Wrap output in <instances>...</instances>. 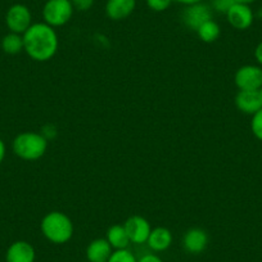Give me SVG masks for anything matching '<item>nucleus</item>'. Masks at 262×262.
I'll return each instance as SVG.
<instances>
[{"mask_svg":"<svg viewBox=\"0 0 262 262\" xmlns=\"http://www.w3.org/2000/svg\"><path fill=\"white\" fill-rule=\"evenodd\" d=\"M137 8V0H107L105 14L112 21L128 18Z\"/></svg>","mask_w":262,"mask_h":262,"instance_id":"12","label":"nucleus"},{"mask_svg":"<svg viewBox=\"0 0 262 262\" xmlns=\"http://www.w3.org/2000/svg\"><path fill=\"white\" fill-rule=\"evenodd\" d=\"M6 155H7L6 143H4L3 139L0 138V163L4 161V158H6Z\"/></svg>","mask_w":262,"mask_h":262,"instance_id":"27","label":"nucleus"},{"mask_svg":"<svg viewBox=\"0 0 262 262\" xmlns=\"http://www.w3.org/2000/svg\"><path fill=\"white\" fill-rule=\"evenodd\" d=\"M113 248L105 238H97L86 247V258L89 262H107L112 254Z\"/></svg>","mask_w":262,"mask_h":262,"instance_id":"14","label":"nucleus"},{"mask_svg":"<svg viewBox=\"0 0 262 262\" xmlns=\"http://www.w3.org/2000/svg\"><path fill=\"white\" fill-rule=\"evenodd\" d=\"M74 12L71 0H48L42 7V18L45 24L57 29L69 24Z\"/></svg>","mask_w":262,"mask_h":262,"instance_id":"4","label":"nucleus"},{"mask_svg":"<svg viewBox=\"0 0 262 262\" xmlns=\"http://www.w3.org/2000/svg\"><path fill=\"white\" fill-rule=\"evenodd\" d=\"M233 4H235V0H211L210 7L219 13H226Z\"/></svg>","mask_w":262,"mask_h":262,"instance_id":"22","label":"nucleus"},{"mask_svg":"<svg viewBox=\"0 0 262 262\" xmlns=\"http://www.w3.org/2000/svg\"><path fill=\"white\" fill-rule=\"evenodd\" d=\"M195 32L203 42H213L220 37L221 29L217 22L213 19H208L205 24L201 25Z\"/></svg>","mask_w":262,"mask_h":262,"instance_id":"17","label":"nucleus"},{"mask_svg":"<svg viewBox=\"0 0 262 262\" xmlns=\"http://www.w3.org/2000/svg\"><path fill=\"white\" fill-rule=\"evenodd\" d=\"M235 105L242 113L253 116L262 108L258 92L253 90H239L235 97Z\"/></svg>","mask_w":262,"mask_h":262,"instance_id":"13","label":"nucleus"},{"mask_svg":"<svg viewBox=\"0 0 262 262\" xmlns=\"http://www.w3.org/2000/svg\"><path fill=\"white\" fill-rule=\"evenodd\" d=\"M105 239H107L108 243L111 244L113 249H126L128 248L131 243L125 230V226L120 225V224H116V225L108 228Z\"/></svg>","mask_w":262,"mask_h":262,"instance_id":"16","label":"nucleus"},{"mask_svg":"<svg viewBox=\"0 0 262 262\" xmlns=\"http://www.w3.org/2000/svg\"><path fill=\"white\" fill-rule=\"evenodd\" d=\"M95 0H71L72 6H74L75 11L79 12H86L94 6Z\"/></svg>","mask_w":262,"mask_h":262,"instance_id":"24","label":"nucleus"},{"mask_svg":"<svg viewBox=\"0 0 262 262\" xmlns=\"http://www.w3.org/2000/svg\"><path fill=\"white\" fill-rule=\"evenodd\" d=\"M258 95H259V100H261V105H262V88L258 90Z\"/></svg>","mask_w":262,"mask_h":262,"instance_id":"31","label":"nucleus"},{"mask_svg":"<svg viewBox=\"0 0 262 262\" xmlns=\"http://www.w3.org/2000/svg\"><path fill=\"white\" fill-rule=\"evenodd\" d=\"M40 134H41L42 137L48 140V142H50V140H53L57 138L58 128H57V126L53 125V123H47V125H44L41 127V130H40Z\"/></svg>","mask_w":262,"mask_h":262,"instance_id":"23","label":"nucleus"},{"mask_svg":"<svg viewBox=\"0 0 262 262\" xmlns=\"http://www.w3.org/2000/svg\"><path fill=\"white\" fill-rule=\"evenodd\" d=\"M251 130L254 137L262 142V108L252 116Z\"/></svg>","mask_w":262,"mask_h":262,"instance_id":"20","label":"nucleus"},{"mask_svg":"<svg viewBox=\"0 0 262 262\" xmlns=\"http://www.w3.org/2000/svg\"><path fill=\"white\" fill-rule=\"evenodd\" d=\"M6 25L14 34L24 35L32 25V13L25 4H13L6 13Z\"/></svg>","mask_w":262,"mask_h":262,"instance_id":"5","label":"nucleus"},{"mask_svg":"<svg viewBox=\"0 0 262 262\" xmlns=\"http://www.w3.org/2000/svg\"><path fill=\"white\" fill-rule=\"evenodd\" d=\"M2 49L9 55H16L24 50V36L14 32H9L2 39Z\"/></svg>","mask_w":262,"mask_h":262,"instance_id":"18","label":"nucleus"},{"mask_svg":"<svg viewBox=\"0 0 262 262\" xmlns=\"http://www.w3.org/2000/svg\"><path fill=\"white\" fill-rule=\"evenodd\" d=\"M107 262H138L137 257L128 248L115 249Z\"/></svg>","mask_w":262,"mask_h":262,"instance_id":"19","label":"nucleus"},{"mask_svg":"<svg viewBox=\"0 0 262 262\" xmlns=\"http://www.w3.org/2000/svg\"><path fill=\"white\" fill-rule=\"evenodd\" d=\"M254 58H256L257 63L259 66H262V41L258 42V45L254 49Z\"/></svg>","mask_w":262,"mask_h":262,"instance_id":"26","label":"nucleus"},{"mask_svg":"<svg viewBox=\"0 0 262 262\" xmlns=\"http://www.w3.org/2000/svg\"><path fill=\"white\" fill-rule=\"evenodd\" d=\"M225 14L230 26L241 31L249 29L253 25L254 13L251 7L247 4H233Z\"/></svg>","mask_w":262,"mask_h":262,"instance_id":"9","label":"nucleus"},{"mask_svg":"<svg viewBox=\"0 0 262 262\" xmlns=\"http://www.w3.org/2000/svg\"><path fill=\"white\" fill-rule=\"evenodd\" d=\"M42 235L53 244H64L74 236V223L66 213L52 211L42 217L40 223Z\"/></svg>","mask_w":262,"mask_h":262,"instance_id":"2","label":"nucleus"},{"mask_svg":"<svg viewBox=\"0 0 262 262\" xmlns=\"http://www.w3.org/2000/svg\"><path fill=\"white\" fill-rule=\"evenodd\" d=\"M208 19H212V8L208 4L196 3L193 6H186L181 12V21L188 29L196 31L201 25Z\"/></svg>","mask_w":262,"mask_h":262,"instance_id":"7","label":"nucleus"},{"mask_svg":"<svg viewBox=\"0 0 262 262\" xmlns=\"http://www.w3.org/2000/svg\"><path fill=\"white\" fill-rule=\"evenodd\" d=\"M35 248L26 241L13 242L7 249L6 262H35Z\"/></svg>","mask_w":262,"mask_h":262,"instance_id":"11","label":"nucleus"},{"mask_svg":"<svg viewBox=\"0 0 262 262\" xmlns=\"http://www.w3.org/2000/svg\"><path fill=\"white\" fill-rule=\"evenodd\" d=\"M183 246L188 253L200 254L207 248L208 234L202 228H190L183 238Z\"/></svg>","mask_w":262,"mask_h":262,"instance_id":"10","label":"nucleus"},{"mask_svg":"<svg viewBox=\"0 0 262 262\" xmlns=\"http://www.w3.org/2000/svg\"><path fill=\"white\" fill-rule=\"evenodd\" d=\"M172 241L173 236L170 229L165 228V226H157V228L152 229V231H150L147 244L152 251L165 252L170 248Z\"/></svg>","mask_w":262,"mask_h":262,"instance_id":"15","label":"nucleus"},{"mask_svg":"<svg viewBox=\"0 0 262 262\" xmlns=\"http://www.w3.org/2000/svg\"><path fill=\"white\" fill-rule=\"evenodd\" d=\"M257 17H258V18H261V19H262V8L259 9L258 12H257Z\"/></svg>","mask_w":262,"mask_h":262,"instance_id":"30","label":"nucleus"},{"mask_svg":"<svg viewBox=\"0 0 262 262\" xmlns=\"http://www.w3.org/2000/svg\"><path fill=\"white\" fill-rule=\"evenodd\" d=\"M24 50L36 62H48L59 48V39L54 27L45 22H36L24 35Z\"/></svg>","mask_w":262,"mask_h":262,"instance_id":"1","label":"nucleus"},{"mask_svg":"<svg viewBox=\"0 0 262 262\" xmlns=\"http://www.w3.org/2000/svg\"><path fill=\"white\" fill-rule=\"evenodd\" d=\"M234 82L239 90L258 92L262 88V69L254 64L242 66L234 75Z\"/></svg>","mask_w":262,"mask_h":262,"instance_id":"6","label":"nucleus"},{"mask_svg":"<svg viewBox=\"0 0 262 262\" xmlns=\"http://www.w3.org/2000/svg\"><path fill=\"white\" fill-rule=\"evenodd\" d=\"M48 142L40 133L25 131L17 135L12 143L13 153L24 161H37L47 153Z\"/></svg>","mask_w":262,"mask_h":262,"instance_id":"3","label":"nucleus"},{"mask_svg":"<svg viewBox=\"0 0 262 262\" xmlns=\"http://www.w3.org/2000/svg\"><path fill=\"white\" fill-rule=\"evenodd\" d=\"M173 0H145L147 7L150 11L155 12H165L171 7Z\"/></svg>","mask_w":262,"mask_h":262,"instance_id":"21","label":"nucleus"},{"mask_svg":"<svg viewBox=\"0 0 262 262\" xmlns=\"http://www.w3.org/2000/svg\"><path fill=\"white\" fill-rule=\"evenodd\" d=\"M123 226H125V230L127 233L128 239H130L131 243L134 244L147 243L150 231H152V226H150L149 221L139 215L130 216L125 221Z\"/></svg>","mask_w":262,"mask_h":262,"instance_id":"8","label":"nucleus"},{"mask_svg":"<svg viewBox=\"0 0 262 262\" xmlns=\"http://www.w3.org/2000/svg\"><path fill=\"white\" fill-rule=\"evenodd\" d=\"M256 0H235V3H241V4H247V6H251L252 3H254Z\"/></svg>","mask_w":262,"mask_h":262,"instance_id":"29","label":"nucleus"},{"mask_svg":"<svg viewBox=\"0 0 262 262\" xmlns=\"http://www.w3.org/2000/svg\"><path fill=\"white\" fill-rule=\"evenodd\" d=\"M173 2H176V3L179 4H183V6H193V4H196V3H202L203 0H173Z\"/></svg>","mask_w":262,"mask_h":262,"instance_id":"28","label":"nucleus"},{"mask_svg":"<svg viewBox=\"0 0 262 262\" xmlns=\"http://www.w3.org/2000/svg\"><path fill=\"white\" fill-rule=\"evenodd\" d=\"M138 262H163V261L160 256H157V254L148 253V254H144L143 257H140V258L138 259Z\"/></svg>","mask_w":262,"mask_h":262,"instance_id":"25","label":"nucleus"}]
</instances>
